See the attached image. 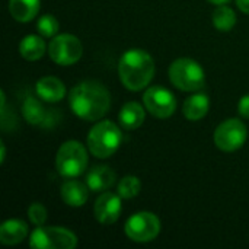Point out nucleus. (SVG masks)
<instances>
[{"instance_id":"f257e3e1","label":"nucleus","mask_w":249,"mask_h":249,"mask_svg":"<svg viewBox=\"0 0 249 249\" xmlns=\"http://www.w3.org/2000/svg\"><path fill=\"white\" fill-rule=\"evenodd\" d=\"M69 104L79 118L85 121H96L108 112L111 107V95L102 83L96 80H85L71 89Z\"/></svg>"},{"instance_id":"f03ea898","label":"nucleus","mask_w":249,"mask_h":249,"mask_svg":"<svg viewBox=\"0 0 249 249\" xmlns=\"http://www.w3.org/2000/svg\"><path fill=\"white\" fill-rule=\"evenodd\" d=\"M118 73L123 85L133 92L144 89L155 76V63L144 50H128L118 63Z\"/></svg>"},{"instance_id":"7ed1b4c3","label":"nucleus","mask_w":249,"mask_h":249,"mask_svg":"<svg viewBox=\"0 0 249 249\" xmlns=\"http://www.w3.org/2000/svg\"><path fill=\"white\" fill-rule=\"evenodd\" d=\"M121 139L123 136L117 124H114L112 121H101L95 124L93 128L89 131L88 147L93 156L105 159L112 156L118 150Z\"/></svg>"},{"instance_id":"20e7f679","label":"nucleus","mask_w":249,"mask_h":249,"mask_svg":"<svg viewBox=\"0 0 249 249\" xmlns=\"http://www.w3.org/2000/svg\"><path fill=\"white\" fill-rule=\"evenodd\" d=\"M88 166V152L82 143L76 140L66 142L57 152L55 169L64 178H76L85 172Z\"/></svg>"},{"instance_id":"39448f33","label":"nucleus","mask_w":249,"mask_h":249,"mask_svg":"<svg viewBox=\"0 0 249 249\" xmlns=\"http://www.w3.org/2000/svg\"><path fill=\"white\" fill-rule=\"evenodd\" d=\"M169 79L175 88L185 92H196L204 86L203 67L191 58H178L169 67Z\"/></svg>"},{"instance_id":"423d86ee","label":"nucleus","mask_w":249,"mask_h":249,"mask_svg":"<svg viewBox=\"0 0 249 249\" xmlns=\"http://www.w3.org/2000/svg\"><path fill=\"white\" fill-rule=\"evenodd\" d=\"M29 245L34 249H73L77 245V238L64 228L36 226L31 233Z\"/></svg>"},{"instance_id":"0eeeda50","label":"nucleus","mask_w":249,"mask_h":249,"mask_svg":"<svg viewBox=\"0 0 249 249\" xmlns=\"http://www.w3.org/2000/svg\"><path fill=\"white\" fill-rule=\"evenodd\" d=\"M50 57L60 66H70L80 60L83 54V45L80 39L70 34H61L51 39L48 45Z\"/></svg>"},{"instance_id":"6e6552de","label":"nucleus","mask_w":249,"mask_h":249,"mask_svg":"<svg viewBox=\"0 0 249 249\" xmlns=\"http://www.w3.org/2000/svg\"><path fill=\"white\" fill-rule=\"evenodd\" d=\"M124 232L128 239L134 242H150L156 239L160 232V222L159 219L149 212H140L133 214L125 226Z\"/></svg>"},{"instance_id":"1a4fd4ad","label":"nucleus","mask_w":249,"mask_h":249,"mask_svg":"<svg viewBox=\"0 0 249 249\" xmlns=\"http://www.w3.org/2000/svg\"><path fill=\"white\" fill-rule=\"evenodd\" d=\"M247 127L238 118H231L222 123L214 131V143L223 152H235L247 142Z\"/></svg>"},{"instance_id":"9d476101","label":"nucleus","mask_w":249,"mask_h":249,"mask_svg":"<svg viewBox=\"0 0 249 249\" xmlns=\"http://www.w3.org/2000/svg\"><path fill=\"white\" fill-rule=\"evenodd\" d=\"M146 109L156 118H169L177 108L175 96L162 86H152L143 95Z\"/></svg>"},{"instance_id":"9b49d317","label":"nucleus","mask_w":249,"mask_h":249,"mask_svg":"<svg viewBox=\"0 0 249 249\" xmlns=\"http://www.w3.org/2000/svg\"><path fill=\"white\" fill-rule=\"evenodd\" d=\"M121 197L112 193H104L93 206V214L102 225H112L121 214Z\"/></svg>"},{"instance_id":"f8f14e48","label":"nucleus","mask_w":249,"mask_h":249,"mask_svg":"<svg viewBox=\"0 0 249 249\" xmlns=\"http://www.w3.org/2000/svg\"><path fill=\"white\" fill-rule=\"evenodd\" d=\"M36 95L47 102H58L66 95V86L54 76H45L36 82Z\"/></svg>"},{"instance_id":"ddd939ff","label":"nucleus","mask_w":249,"mask_h":249,"mask_svg":"<svg viewBox=\"0 0 249 249\" xmlns=\"http://www.w3.org/2000/svg\"><path fill=\"white\" fill-rule=\"evenodd\" d=\"M115 179H117L115 172L109 166L99 165L89 171V174L86 177V184L90 188V191L101 193V191L111 188L114 185Z\"/></svg>"},{"instance_id":"4468645a","label":"nucleus","mask_w":249,"mask_h":249,"mask_svg":"<svg viewBox=\"0 0 249 249\" xmlns=\"http://www.w3.org/2000/svg\"><path fill=\"white\" fill-rule=\"evenodd\" d=\"M89 190L90 188L88 187V184L85 185L80 181L70 179V181H66L61 185V198L67 206L80 207L88 201Z\"/></svg>"},{"instance_id":"2eb2a0df","label":"nucleus","mask_w":249,"mask_h":249,"mask_svg":"<svg viewBox=\"0 0 249 249\" xmlns=\"http://www.w3.org/2000/svg\"><path fill=\"white\" fill-rule=\"evenodd\" d=\"M28 235V226L25 222L12 219L0 226V242L3 245H18Z\"/></svg>"},{"instance_id":"dca6fc26","label":"nucleus","mask_w":249,"mask_h":249,"mask_svg":"<svg viewBox=\"0 0 249 249\" xmlns=\"http://www.w3.org/2000/svg\"><path fill=\"white\" fill-rule=\"evenodd\" d=\"M118 121L125 130H136L144 121V109L137 102H128L121 108Z\"/></svg>"},{"instance_id":"f3484780","label":"nucleus","mask_w":249,"mask_h":249,"mask_svg":"<svg viewBox=\"0 0 249 249\" xmlns=\"http://www.w3.org/2000/svg\"><path fill=\"white\" fill-rule=\"evenodd\" d=\"M9 12L16 20L29 22L39 12V0H9Z\"/></svg>"},{"instance_id":"a211bd4d","label":"nucleus","mask_w":249,"mask_h":249,"mask_svg":"<svg viewBox=\"0 0 249 249\" xmlns=\"http://www.w3.org/2000/svg\"><path fill=\"white\" fill-rule=\"evenodd\" d=\"M209 107H210V102H209V98L206 93L191 95L184 102V115L190 121H198L207 114Z\"/></svg>"},{"instance_id":"6ab92c4d","label":"nucleus","mask_w":249,"mask_h":249,"mask_svg":"<svg viewBox=\"0 0 249 249\" xmlns=\"http://www.w3.org/2000/svg\"><path fill=\"white\" fill-rule=\"evenodd\" d=\"M19 53L28 61L39 60L45 53V42L42 36H38V35L25 36L19 44Z\"/></svg>"},{"instance_id":"aec40b11","label":"nucleus","mask_w":249,"mask_h":249,"mask_svg":"<svg viewBox=\"0 0 249 249\" xmlns=\"http://www.w3.org/2000/svg\"><path fill=\"white\" fill-rule=\"evenodd\" d=\"M23 117L25 120L32 124V125H44L45 124V118H47V112L44 109V107L41 105V102L36 98L28 96L23 102Z\"/></svg>"},{"instance_id":"412c9836","label":"nucleus","mask_w":249,"mask_h":249,"mask_svg":"<svg viewBox=\"0 0 249 249\" xmlns=\"http://www.w3.org/2000/svg\"><path fill=\"white\" fill-rule=\"evenodd\" d=\"M213 23L219 31H231L236 23V15L231 7L220 4L213 12Z\"/></svg>"},{"instance_id":"4be33fe9","label":"nucleus","mask_w":249,"mask_h":249,"mask_svg":"<svg viewBox=\"0 0 249 249\" xmlns=\"http://www.w3.org/2000/svg\"><path fill=\"white\" fill-rule=\"evenodd\" d=\"M142 190V184L140 179L137 177L128 175L124 177L120 182H118V196L121 198H134Z\"/></svg>"},{"instance_id":"5701e85b","label":"nucleus","mask_w":249,"mask_h":249,"mask_svg":"<svg viewBox=\"0 0 249 249\" xmlns=\"http://www.w3.org/2000/svg\"><path fill=\"white\" fill-rule=\"evenodd\" d=\"M36 29L41 34V36L44 38H51L55 36V34L60 29V23L58 20L53 16V15H44L38 19L36 22Z\"/></svg>"},{"instance_id":"b1692460","label":"nucleus","mask_w":249,"mask_h":249,"mask_svg":"<svg viewBox=\"0 0 249 249\" xmlns=\"http://www.w3.org/2000/svg\"><path fill=\"white\" fill-rule=\"evenodd\" d=\"M28 216H29V220L35 226H44V223L47 220V209L39 203H34V204H31V207L28 210Z\"/></svg>"},{"instance_id":"393cba45","label":"nucleus","mask_w":249,"mask_h":249,"mask_svg":"<svg viewBox=\"0 0 249 249\" xmlns=\"http://www.w3.org/2000/svg\"><path fill=\"white\" fill-rule=\"evenodd\" d=\"M239 114L245 118H249V95H245L242 96V99L239 101Z\"/></svg>"},{"instance_id":"a878e982","label":"nucleus","mask_w":249,"mask_h":249,"mask_svg":"<svg viewBox=\"0 0 249 249\" xmlns=\"http://www.w3.org/2000/svg\"><path fill=\"white\" fill-rule=\"evenodd\" d=\"M236 4H238V7L244 13H248L249 15V0H236Z\"/></svg>"},{"instance_id":"bb28decb","label":"nucleus","mask_w":249,"mask_h":249,"mask_svg":"<svg viewBox=\"0 0 249 249\" xmlns=\"http://www.w3.org/2000/svg\"><path fill=\"white\" fill-rule=\"evenodd\" d=\"M210 3H213V4H217V6H220V4H225V3H228L229 0H209Z\"/></svg>"},{"instance_id":"cd10ccee","label":"nucleus","mask_w":249,"mask_h":249,"mask_svg":"<svg viewBox=\"0 0 249 249\" xmlns=\"http://www.w3.org/2000/svg\"><path fill=\"white\" fill-rule=\"evenodd\" d=\"M4 156H6V149H4V144L1 143V156H0V162L3 163V160H4Z\"/></svg>"}]
</instances>
